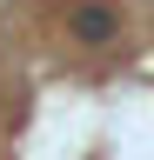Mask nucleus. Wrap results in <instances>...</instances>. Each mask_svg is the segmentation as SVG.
<instances>
[{"instance_id":"f257e3e1","label":"nucleus","mask_w":154,"mask_h":160,"mask_svg":"<svg viewBox=\"0 0 154 160\" xmlns=\"http://www.w3.org/2000/svg\"><path fill=\"white\" fill-rule=\"evenodd\" d=\"M74 33H81V40H107L114 33V13L107 7H81V13H74Z\"/></svg>"}]
</instances>
